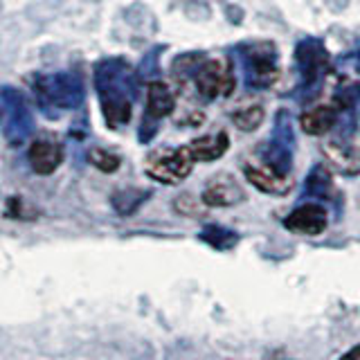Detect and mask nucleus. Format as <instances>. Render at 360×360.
I'll list each match as a JSON object with an SVG mask.
<instances>
[{
	"label": "nucleus",
	"mask_w": 360,
	"mask_h": 360,
	"mask_svg": "<svg viewBox=\"0 0 360 360\" xmlns=\"http://www.w3.org/2000/svg\"><path fill=\"white\" fill-rule=\"evenodd\" d=\"M194 162L189 146H160L146 158L144 172L162 185H178L191 174Z\"/></svg>",
	"instance_id": "nucleus-1"
},
{
	"label": "nucleus",
	"mask_w": 360,
	"mask_h": 360,
	"mask_svg": "<svg viewBox=\"0 0 360 360\" xmlns=\"http://www.w3.org/2000/svg\"><path fill=\"white\" fill-rule=\"evenodd\" d=\"M322 153L335 172L345 176L360 174V131L329 133L322 142Z\"/></svg>",
	"instance_id": "nucleus-2"
},
{
	"label": "nucleus",
	"mask_w": 360,
	"mask_h": 360,
	"mask_svg": "<svg viewBox=\"0 0 360 360\" xmlns=\"http://www.w3.org/2000/svg\"><path fill=\"white\" fill-rule=\"evenodd\" d=\"M234 70L230 61L223 56H212V59H205L200 65H196L194 86L202 99L228 97L234 90Z\"/></svg>",
	"instance_id": "nucleus-3"
},
{
	"label": "nucleus",
	"mask_w": 360,
	"mask_h": 360,
	"mask_svg": "<svg viewBox=\"0 0 360 360\" xmlns=\"http://www.w3.org/2000/svg\"><path fill=\"white\" fill-rule=\"evenodd\" d=\"M243 174L248 183L257 187L264 194L273 196H284L292 189V176L286 169L277 167L275 162H262V160H250L243 165Z\"/></svg>",
	"instance_id": "nucleus-4"
},
{
	"label": "nucleus",
	"mask_w": 360,
	"mask_h": 360,
	"mask_svg": "<svg viewBox=\"0 0 360 360\" xmlns=\"http://www.w3.org/2000/svg\"><path fill=\"white\" fill-rule=\"evenodd\" d=\"M243 198H245L243 187L230 174H217L214 178H210L200 194L202 205L207 207H232L243 202Z\"/></svg>",
	"instance_id": "nucleus-5"
},
{
	"label": "nucleus",
	"mask_w": 360,
	"mask_h": 360,
	"mask_svg": "<svg viewBox=\"0 0 360 360\" xmlns=\"http://www.w3.org/2000/svg\"><path fill=\"white\" fill-rule=\"evenodd\" d=\"M286 230L302 234V236H318L326 230L329 225V214L318 202H307L292 210L284 219Z\"/></svg>",
	"instance_id": "nucleus-6"
},
{
	"label": "nucleus",
	"mask_w": 360,
	"mask_h": 360,
	"mask_svg": "<svg viewBox=\"0 0 360 360\" xmlns=\"http://www.w3.org/2000/svg\"><path fill=\"white\" fill-rule=\"evenodd\" d=\"M27 160H30V167H32L34 174L50 176L63 162V149L52 140H37L30 146Z\"/></svg>",
	"instance_id": "nucleus-7"
},
{
	"label": "nucleus",
	"mask_w": 360,
	"mask_h": 360,
	"mask_svg": "<svg viewBox=\"0 0 360 360\" xmlns=\"http://www.w3.org/2000/svg\"><path fill=\"white\" fill-rule=\"evenodd\" d=\"M187 146H189V151H191V155H194L196 162H212V160H219V158L228 151L230 140H228V135L221 131V133H212V135L196 138Z\"/></svg>",
	"instance_id": "nucleus-8"
},
{
	"label": "nucleus",
	"mask_w": 360,
	"mask_h": 360,
	"mask_svg": "<svg viewBox=\"0 0 360 360\" xmlns=\"http://www.w3.org/2000/svg\"><path fill=\"white\" fill-rule=\"evenodd\" d=\"M335 122H338L335 108L329 104H322V106H313L304 112L302 129L309 135H329L331 129L335 127Z\"/></svg>",
	"instance_id": "nucleus-9"
},
{
	"label": "nucleus",
	"mask_w": 360,
	"mask_h": 360,
	"mask_svg": "<svg viewBox=\"0 0 360 360\" xmlns=\"http://www.w3.org/2000/svg\"><path fill=\"white\" fill-rule=\"evenodd\" d=\"M174 106H176V101H174L172 90L160 82L149 84V88H146V112H149L151 117L162 120L174 110Z\"/></svg>",
	"instance_id": "nucleus-10"
},
{
	"label": "nucleus",
	"mask_w": 360,
	"mask_h": 360,
	"mask_svg": "<svg viewBox=\"0 0 360 360\" xmlns=\"http://www.w3.org/2000/svg\"><path fill=\"white\" fill-rule=\"evenodd\" d=\"M232 122L241 131H255V129L262 127V122H264V108L262 106H252V104L241 106V108H236L232 112Z\"/></svg>",
	"instance_id": "nucleus-11"
},
{
	"label": "nucleus",
	"mask_w": 360,
	"mask_h": 360,
	"mask_svg": "<svg viewBox=\"0 0 360 360\" xmlns=\"http://www.w3.org/2000/svg\"><path fill=\"white\" fill-rule=\"evenodd\" d=\"M146 198L144 191L140 189H129V191H120V194L112 196V207L117 210V214H133L142 205V200Z\"/></svg>",
	"instance_id": "nucleus-12"
},
{
	"label": "nucleus",
	"mask_w": 360,
	"mask_h": 360,
	"mask_svg": "<svg viewBox=\"0 0 360 360\" xmlns=\"http://www.w3.org/2000/svg\"><path fill=\"white\" fill-rule=\"evenodd\" d=\"M88 162L97 167L99 172H104V174H112L115 169L120 167V155L115 153H110L106 149H99V146H95V149H90L88 151Z\"/></svg>",
	"instance_id": "nucleus-13"
},
{
	"label": "nucleus",
	"mask_w": 360,
	"mask_h": 360,
	"mask_svg": "<svg viewBox=\"0 0 360 360\" xmlns=\"http://www.w3.org/2000/svg\"><path fill=\"white\" fill-rule=\"evenodd\" d=\"M200 236L212 248H219V250H228V248H232L236 243V234L230 230H223V228H207Z\"/></svg>",
	"instance_id": "nucleus-14"
},
{
	"label": "nucleus",
	"mask_w": 360,
	"mask_h": 360,
	"mask_svg": "<svg viewBox=\"0 0 360 360\" xmlns=\"http://www.w3.org/2000/svg\"><path fill=\"white\" fill-rule=\"evenodd\" d=\"M174 207L176 212L185 214V217H198L200 214V205H198V198H194L191 194H183L174 200Z\"/></svg>",
	"instance_id": "nucleus-15"
},
{
	"label": "nucleus",
	"mask_w": 360,
	"mask_h": 360,
	"mask_svg": "<svg viewBox=\"0 0 360 360\" xmlns=\"http://www.w3.org/2000/svg\"><path fill=\"white\" fill-rule=\"evenodd\" d=\"M340 360H360V345L352 347L347 354H342V356H340Z\"/></svg>",
	"instance_id": "nucleus-16"
}]
</instances>
